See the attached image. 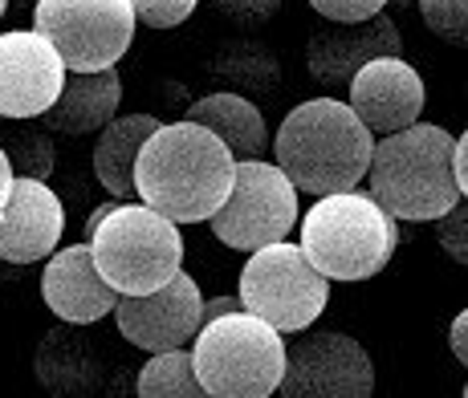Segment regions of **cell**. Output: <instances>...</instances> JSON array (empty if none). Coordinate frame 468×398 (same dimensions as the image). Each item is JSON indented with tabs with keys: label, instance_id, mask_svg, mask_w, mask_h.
I'll use <instances>...</instances> for the list:
<instances>
[{
	"label": "cell",
	"instance_id": "d590c367",
	"mask_svg": "<svg viewBox=\"0 0 468 398\" xmlns=\"http://www.w3.org/2000/svg\"><path fill=\"white\" fill-rule=\"evenodd\" d=\"M464 398H468V386H464Z\"/></svg>",
	"mask_w": 468,
	"mask_h": 398
},
{
	"label": "cell",
	"instance_id": "2e32d148",
	"mask_svg": "<svg viewBox=\"0 0 468 398\" xmlns=\"http://www.w3.org/2000/svg\"><path fill=\"white\" fill-rule=\"evenodd\" d=\"M41 297H45L53 318L74 321V325L102 321L106 313H114V301H119V293H114V288L106 285V277L98 273L90 240L53 248L49 257H45Z\"/></svg>",
	"mask_w": 468,
	"mask_h": 398
},
{
	"label": "cell",
	"instance_id": "ac0fdd59",
	"mask_svg": "<svg viewBox=\"0 0 468 398\" xmlns=\"http://www.w3.org/2000/svg\"><path fill=\"white\" fill-rule=\"evenodd\" d=\"M82 330L86 325L61 321L41 338L37 358H33L41 386L58 398H86L102 386V350Z\"/></svg>",
	"mask_w": 468,
	"mask_h": 398
},
{
	"label": "cell",
	"instance_id": "836d02e7",
	"mask_svg": "<svg viewBox=\"0 0 468 398\" xmlns=\"http://www.w3.org/2000/svg\"><path fill=\"white\" fill-rule=\"evenodd\" d=\"M387 5H391V8H411L416 0H387Z\"/></svg>",
	"mask_w": 468,
	"mask_h": 398
},
{
	"label": "cell",
	"instance_id": "ffe728a7",
	"mask_svg": "<svg viewBox=\"0 0 468 398\" xmlns=\"http://www.w3.org/2000/svg\"><path fill=\"white\" fill-rule=\"evenodd\" d=\"M159 126L155 114H114L98 131L94 142V175L114 199H134V159H139L147 134Z\"/></svg>",
	"mask_w": 468,
	"mask_h": 398
},
{
	"label": "cell",
	"instance_id": "1f68e13d",
	"mask_svg": "<svg viewBox=\"0 0 468 398\" xmlns=\"http://www.w3.org/2000/svg\"><path fill=\"white\" fill-rule=\"evenodd\" d=\"M13 162H8L5 155V147H0V215H5V207H8V195H13Z\"/></svg>",
	"mask_w": 468,
	"mask_h": 398
},
{
	"label": "cell",
	"instance_id": "277c9868",
	"mask_svg": "<svg viewBox=\"0 0 468 398\" xmlns=\"http://www.w3.org/2000/svg\"><path fill=\"white\" fill-rule=\"evenodd\" d=\"M302 248L330 280H371L399 248V220L371 192H330L298 220Z\"/></svg>",
	"mask_w": 468,
	"mask_h": 398
},
{
	"label": "cell",
	"instance_id": "7c38bea8",
	"mask_svg": "<svg viewBox=\"0 0 468 398\" xmlns=\"http://www.w3.org/2000/svg\"><path fill=\"white\" fill-rule=\"evenodd\" d=\"M66 86V61L37 29L0 33V119H41Z\"/></svg>",
	"mask_w": 468,
	"mask_h": 398
},
{
	"label": "cell",
	"instance_id": "f546056e",
	"mask_svg": "<svg viewBox=\"0 0 468 398\" xmlns=\"http://www.w3.org/2000/svg\"><path fill=\"white\" fill-rule=\"evenodd\" d=\"M237 309H245V305H240V293L237 297H212V301H204V321L224 318V313H237Z\"/></svg>",
	"mask_w": 468,
	"mask_h": 398
},
{
	"label": "cell",
	"instance_id": "603a6c76",
	"mask_svg": "<svg viewBox=\"0 0 468 398\" xmlns=\"http://www.w3.org/2000/svg\"><path fill=\"white\" fill-rule=\"evenodd\" d=\"M220 74H229L240 86H261V89H273L277 86V61L269 49H261L253 41H232L220 49V61H216Z\"/></svg>",
	"mask_w": 468,
	"mask_h": 398
},
{
	"label": "cell",
	"instance_id": "ba28073f",
	"mask_svg": "<svg viewBox=\"0 0 468 398\" xmlns=\"http://www.w3.org/2000/svg\"><path fill=\"white\" fill-rule=\"evenodd\" d=\"M298 220H302V204L293 179L277 162L257 155V159H237L232 192L208 215V228L229 248L253 252L273 240H290Z\"/></svg>",
	"mask_w": 468,
	"mask_h": 398
},
{
	"label": "cell",
	"instance_id": "30bf717a",
	"mask_svg": "<svg viewBox=\"0 0 468 398\" xmlns=\"http://www.w3.org/2000/svg\"><path fill=\"white\" fill-rule=\"evenodd\" d=\"M277 394L285 398H371L375 361L363 341L346 333H305L285 346V374Z\"/></svg>",
	"mask_w": 468,
	"mask_h": 398
},
{
	"label": "cell",
	"instance_id": "e575fe53",
	"mask_svg": "<svg viewBox=\"0 0 468 398\" xmlns=\"http://www.w3.org/2000/svg\"><path fill=\"white\" fill-rule=\"evenodd\" d=\"M8 13V0H0V16H5Z\"/></svg>",
	"mask_w": 468,
	"mask_h": 398
},
{
	"label": "cell",
	"instance_id": "4dcf8cb0",
	"mask_svg": "<svg viewBox=\"0 0 468 398\" xmlns=\"http://www.w3.org/2000/svg\"><path fill=\"white\" fill-rule=\"evenodd\" d=\"M456 183H461V195L468 199V126L456 139Z\"/></svg>",
	"mask_w": 468,
	"mask_h": 398
},
{
	"label": "cell",
	"instance_id": "7402d4cb",
	"mask_svg": "<svg viewBox=\"0 0 468 398\" xmlns=\"http://www.w3.org/2000/svg\"><path fill=\"white\" fill-rule=\"evenodd\" d=\"M33 119H0V147H5L13 175L49 179L53 175V139L45 126H29Z\"/></svg>",
	"mask_w": 468,
	"mask_h": 398
},
{
	"label": "cell",
	"instance_id": "44dd1931",
	"mask_svg": "<svg viewBox=\"0 0 468 398\" xmlns=\"http://www.w3.org/2000/svg\"><path fill=\"white\" fill-rule=\"evenodd\" d=\"M134 391L143 398H200L204 386H200V374H196L192 350L187 346L155 350V354L147 358V366L139 370Z\"/></svg>",
	"mask_w": 468,
	"mask_h": 398
},
{
	"label": "cell",
	"instance_id": "5b68a950",
	"mask_svg": "<svg viewBox=\"0 0 468 398\" xmlns=\"http://www.w3.org/2000/svg\"><path fill=\"white\" fill-rule=\"evenodd\" d=\"M196 374L212 398H269L285 374V333L237 309L200 325L192 346Z\"/></svg>",
	"mask_w": 468,
	"mask_h": 398
},
{
	"label": "cell",
	"instance_id": "d6a6232c",
	"mask_svg": "<svg viewBox=\"0 0 468 398\" xmlns=\"http://www.w3.org/2000/svg\"><path fill=\"white\" fill-rule=\"evenodd\" d=\"M114 204H119V199H114ZM114 204H98V207H94V212H90V215H86V224H82V232H86V236H90V232H94V228H98V224H102V220H106V215H111V207H114Z\"/></svg>",
	"mask_w": 468,
	"mask_h": 398
},
{
	"label": "cell",
	"instance_id": "4fadbf2b",
	"mask_svg": "<svg viewBox=\"0 0 468 398\" xmlns=\"http://www.w3.org/2000/svg\"><path fill=\"white\" fill-rule=\"evenodd\" d=\"M346 86H350V98H346L350 110L371 126V134H391L420 122L428 102L424 78H420L416 66L403 61V53L371 58Z\"/></svg>",
	"mask_w": 468,
	"mask_h": 398
},
{
	"label": "cell",
	"instance_id": "d4e9b609",
	"mask_svg": "<svg viewBox=\"0 0 468 398\" xmlns=\"http://www.w3.org/2000/svg\"><path fill=\"white\" fill-rule=\"evenodd\" d=\"M431 224H436L440 248H444L448 257L456 260V265L468 268V199L461 195L444 215H440V220H431Z\"/></svg>",
	"mask_w": 468,
	"mask_h": 398
},
{
	"label": "cell",
	"instance_id": "7a4b0ae2",
	"mask_svg": "<svg viewBox=\"0 0 468 398\" xmlns=\"http://www.w3.org/2000/svg\"><path fill=\"white\" fill-rule=\"evenodd\" d=\"M371 126L338 98H310L293 106L273 139V162L293 179L298 192L310 195L358 187L371 167Z\"/></svg>",
	"mask_w": 468,
	"mask_h": 398
},
{
	"label": "cell",
	"instance_id": "4316f807",
	"mask_svg": "<svg viewBox=\"0 0 468 398\" xmlns=\"http://www.w3.org/2000/svg\"><path fill=\"white\" fill-rule=\"evenodd\" d=\"M212 5H216V13L237 25H265L269 16H277L282 0H212Z\"/></svg>",
	"mask_w": 468,
	"mask_h": 398
},
{
	"label": "cell",
	"instance_id": "8fae6325",
	"mask_svg": "<svg viewBox=\"0 0 468 398\" xmlns=\"http://www.w3.org/2000/svg\"><path fill=\"white\" fill-rule=\"evenodd\" d=\"M114 325L131 346L147 350V354L187 346L204 325V288L196 285V277L179 268L167 285L151 288V293L119 297L114 301Z\"/></svg>",
	"mask_w": 468,
	"mask_h": 398
},
{
	"label": "cell",
	"instance_id": "484cf974",
	"mask_svg": "<svg viewBox=\"0 0 468 398\" xmlns=\"http://www.w3.org/2000/svg\"><path fill=\"white\" fill-rule=\"evenodd\" d=\"M196 5L200 0H131L134 16L143 25H151V29H176L196 13Z\"/></svg>",
	"mask_w": 468,
	"mask_h": 398
},
{
	"label": "cell",
	"instance_id": "3957f363",
	"mask_svg": "<svg viewBox=\"0 0 468 398\" xmlns=\"http://www.w3.org/2000/svg\"><path fill=\"white\" fill-rule=\"evenodd\" d=\"M371 192L395 220L431 224L461 199L456 183V139L436 122H411L379 134L367 167Z\"/></svg>",
	"mask_w": 468,
	"mask_h": 398
},
{
	"label": "cell",
	"instance_id": "9c48e42d",
	"mask_svg": "<svg viewBox=\"0 0 468 398\" xmlns=\"http://www.w3.org/2000/svg\"><path fill=\"white\" fill-rule=\"evenodd\" d=\"M131 0H37L33 29L53 41L66 69H111L134 41Z\"/></svg>",
	"mask_w": 468,
	"mask_h": 398
},
{
	"label": "cell",
	"instance_id": "83f0119b",
	"mask_svg": "<svg viewBox=\"0 0 468 398\" xmlns=\"http://www.w3.org/2000/svg\"><path fill=\"white\" fill-rule=\"evenodd\" d=\"M310 8L326 21H367V16L383 13L387 0H310Z\"/></svg>",
	"mask_w": 468,
	"mask_h": 398
},
{
	"label": "cell",
	"instance_id": "5bb4252c",
	"mask_svg": "<svg viewBox=\"0 0 468 398\" xmlns=\"http://www.w3.org/2000/svg\"><path fill=\"white\" fill-rule=\"evenodd\" d=\"M66 204L49 187V179L16 175L8 207L0 215V260L5 265H37L61 244Z\"/></svg>",
	"mask_w": 468,
	"mask_h": 398
},
{
	"label": "cell",
	"instance_id": "52a82bcc",
	"mask_svg": "<svg viewBox=\"0 0 468 398\" xmlns=\"http://www.w3.org/2000/svg\"><path fill=\"white\" fill-rule=\"evenodd\" d=\"M240 305L282 333H302L326 313L330 277L305 257L302 244L273 240L253 248L240 268Z\"/></svg>",
	"mask_w": 468,
	"mask_h": 398
},
{
	"label": "cell",
	"instance_id": "d6986e66",
	"mask_svg": "<svg viewBox=\"0 0 468 398\" xmlns=\"http://www.w3.org/2000/svg\"><path fill=\"white\" fill-rule=\"evenodd\" d=\"M187 119L220 134L237 159H257L269 147V122L261 114V106L249 102L245 94H232V89H216V94L196 98L187 106Z\"/></svg>",
	"mask_w": 468,
	"mask_h": 398
},
{
	"label": "cell",
	"instance_id": "6da1fadb",
	"mask_svg": "<svg viewBox=\"0 0 468 398\" xmlns=\"http://www.w3.org/2000/svg\"><path fill=\"white\" fill-rule=\"evenodd\" d=\"M232 179L237 155L229 142L192 119L159 122L134 159V195L176 224H208Z\"/></svg>",
	"mask_w": 468,
	"mask_h": 398
},
{
	"label": "cell",
	"instance_id": "9a60e30c",
	"mask_svg": "<svg viewBox=\"0 0 468 398\" xmlns=\"http://www.w3.org/2000/svg\"><path fill=\"white\" fill-rule=\"evenodd\" d=\"M403 53L399 25L387 13H375L367 21H330L305 45V66L322 86H346L371 58Z\"/></svg>",
	"mask_w": 468,
	"mask_h": 398
},
{
	"label": "cell",
	"instance_id": "8992f818",
	"mask_svg": "<svg viewBox=\"0 0 468 398\" xmlns=\"http://www.w3.org/2000/svg\"><path fill=\"white\" fill-rule=\"evenodd\" d=\"M98 273L119 297H139L167 285L184 268V236L179 224L147 204L119 199L102 224L90 232Z\"/></svg>",
	"mask_w": 468,
	"mask_h": 398
},
{
	"label": "cell",
	"instance_id": "f1b7e54d",
	"mask_svg": "<svg viewBox=\"0 0 468 398\" xmlns=\"http://www.w3.org/2000/svg\"><path fill=\"white\" fill-rule=\"evenodd\" d=\"M448 346H452V354L461 366H468V309H461L448 325Z\"/></svg>",
	"mask_w": 468,
	"mask_h": 398
},
{
	"label": "cell",
	"instance_id": "cb8c5ba5",
	"mask_svg": "<svg viewBox=\"0 0 468 398\" xmlns=\"http://www.w3.org/2000/svg\"><path fill=\"white\" fill-rule=\"evenodd\" d=\"M420 16L440 41L468 49V0H416Z\"/></svg>",
	"mask_w": 468,
	"mask_h": 398
},
{
	"label": "cell",
	"instance_id": "e0dca14e",
	"mask_svg": "<svg viewBox=\"0 0 468 398\" xmlns=\"http://www.w3.org/2000/svg\"><path fill=\"white\" fill-rule=\"evenodd\" d=\"M122 102V78L119 69H66V86H61L58 102L41 114V126L49 134H98L106 122L119 114Z\"/></svg>",
	"mask_w": 468,
	"mask_h": 398
}]
</instances>
